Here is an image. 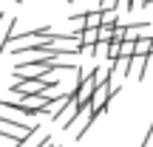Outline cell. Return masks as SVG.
Returning a JSON list of instances; mask_svg holds the SVG:
<instances>
[{"mask_svg": "<svg viewBox=\"0 0 153 147\" xmlns=\"http://www.w3.org/2000/svg\"><path fill=\"white\" fill-rule=\"evenodd\" d=\"M40 127L37 125H17V119H0V133H3V139H9V142H20V139H28L34 136Z\"/></svg>", "mask_w": 153, "mask_h": 147, "instance_id": "6da1fadb", "label": "cell"}, {"mask_svg": "<svg viewBox=\"0 0 153 147\" xmlns=\"http://www.w3.org/2000/svg\"><path fill=\"white\" fill-rule=\"evenodd\" d=\"M114 85H111V82H105V85H99L97 91H94V96H91V105H94V110H97V113H102L105 108H108V102L111 99H114Z\"/></svg>", "mask_w": 153, "mask_h": 147, "instance_id": "7a4b0ae2", "label": "cell"}, {"mask_svg": "<svg viewBox=\"0 0 153 147\" xmlns=\"http://www.w3.org/2000/svg\"><path fill=\"white\" fill-rule=\"evenodd\" d=\"M153 54H136L131 62V74H136V79H145V71H148V62Z\"/></svg>", "mask_w": 153, "mask_h": 147, "instance_id": "3957f363", "label": "cell"}, {"mask_svg": "<svg viewBox=\"0 0 153 147\" xmlns=\"http://www.w3.org/2000/svg\"><path fill=\"white\" fill-rule=\"evenodd\" d=\"M82 45H97L99 43V26H94V28H82Z\"/></svg>", "mask_w": 153, "mask_h": 147, "instance_id": "277c9868", "label": "cell"}, {"mask_svg": "<svg viewBox=\"0 0 153 147\" xmlns=\"http://www.w3.org/2000/svg\"><path fill=\"white\" fill-rule=\"evenodd\" d=\"M136 54H153V40L150 37H139L136 40ZM133 54V57H136Z\"/></svg>", "mask_w": 153, "mask_h": 147, "instance_id": "5b68a950", "label": "cell"}, {"mask_svg": "<svg viewBox=\"0 0 153 147\" xmlns=\"http://www.w3.org/2000/svg\"><path fill=\"white\" fill-rule=\"evenodd\" d=\"M114 28H116V23H102L99 26V40L102 43H111L114 40Z\"/></svg>", "mask_w": 153, "mask_h": 147, "instance_id": "8992f818", "label": "cell"}, {"mask_svg": "<svg viewBox=\"0 0 153 147\" xmlns=\"http://www.w3.org/2000/svg\"><path fill=\"white\" fill-rule=\"evenodd\" d=\"M37 147H54V142H51L48 136H43V139H40V144H37Z\"/></svg>", "mask_w": 153, "mask_h": 147, "instance_id": "52a82bcc", "label": "cell"}, {"mask_svg": "<svg viewBox=\"0 0 153 147\" xmlns=\"http://www.w3.org/2000/svg\"><path fill=\"white\" fill-rule=\"evenodd\" d=\"M54 147H57V144H54Z\"/></svg>", "mask_w": 153, "mask_h": 147, "instance_id": "ba28073f", "label": "cell"}]
</instances>
